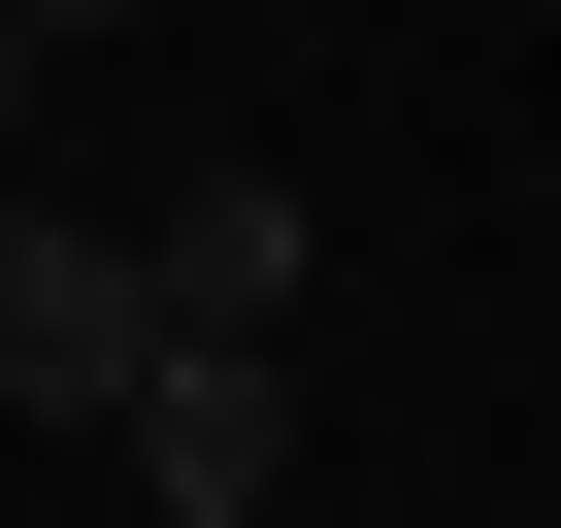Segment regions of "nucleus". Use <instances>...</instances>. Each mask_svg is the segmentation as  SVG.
I'll list each match as a JSON object with an SVG mask.
<instances>
[{
    "instance_id": "f257e3e1",
    "label": "nucleus",
    "mask_w": 561,
    "mask_h": 528,
    "mask_svg": "<svg viewBox=\"0 0 561 528\" xmlns=\"http://www.w3.org/2000/svg\"><path fill=\"white\" fill-rule=\"evenodd\" d=\"M100 462H133L165 528H264V495H298V331H165V364L100 397Z\"/></svg>"
},
{
    "instance_id": "f03ea898",
    "label": "nucleus",
    "mask_w": 561,
    "mask_h": 528,
    "mask_svg": "<svg viewBox=\"0 0 561 528\" xmlns=\"http://www.w3.org/2000/svg\"><path fill=\"white\" fill-rule=\"evenodd\" d=\"M133 364H165V264L67 231V198H0V429H100Z\"/></svg>"
},
{
    "instance_id": "7ed1b4c3",
    "label": "nucleus",
    "mask_w": 561,
    "mask_h": 528,
    "mask_svg": "<svg viewBox=\"0 0 561 528\" xmlns=\"http://www.w3.org/2000/svg\"><path fill=\"white\" fill-rule=\"evenodd\" d=\"M133 264H165V331H298V264H331V231H298V165H198Z\"/></svg>"
},
{
    "instance_id": "20e7f679",
    "label": "nucleus",
    "mask_w": 561,
    "mask_h": 528,
    "mask_svg": "<svg viewBox=\"0 0 561 528\" xmlns=\"http://www.w3.org/2000/svg\"><path fill=\"white\" fill-rule=\"evenodd\" d=\"M0 133H34V0H0Z\"/></svg>"
},
{
    "instance_id": "39448f33",
    "label": "nucleus",
    "mask_w": 561,
    "mask_h": 528,
    "mask_svg": "<svg viewBox=\"0 0 561 528\" xmlns=\"http://www.w3.org/2000/svg\"><path fill=\"white\" fill-rule=\"evenodd\" d=\"M67 34H133V0H34V67H67Z\"/></svg>"
}]
</instances>
